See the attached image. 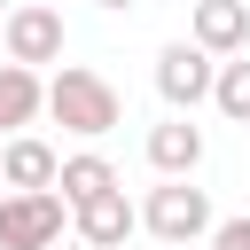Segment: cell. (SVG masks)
<instances>
[{
	"label": "cell",
	"mask_w": 250,
	"mask_h": 250,
	"mask_svg": "<svg viewBox=\"0 0 250 250\" xmlns=\"http://www.w3.org/2000/svg\"><path fill=\"white\" fill-rule=\"evenodd\" d=\"M62 133H78V141H102V133H117L125 125V102H117V86L102 78V70H86V62H62L55 78H47V102H39Z\"/></svg>",
	"instance_id": "cell-1"
},
{
	"label": "cell",
	"mask_w": 250,
	"mask_h": 250,
	"mask_svg": "<svg viewBox=\"0 0 250 250\" xmlns=\"http://www.w3.org/2000/svg\"><path fill=\"white\" fill-rule=\"evenodd\" d=\"M62 219H70V203L55 188H8L0 195V250H47V242H62Z\"/></svg>",
	"instance_id": "cell-2"
},
{
	"label": "cell",
	"mask_w": 250,
	"mask_h": 250,
	"mask_svg": "<svg viewBox=\"0 0 250 250\" xmlns=\"http://www.w3.org/2000/svg\"><path fill=\"white\" fill-rule=\"evenodd\" d=\"M62 8H47V0H23V8H8L0 16V47H8V62H23V70H39V62H62Z\"/></svg>",
	"instance_id": "cell-3"
},
{
	"label": "cell",
	"mask_w": 250,
	"mask_h": 250,
	"mask_svg": "<svg viewBox=\"0 0 250 250\" xmlns=\"http://www.w3.org/2000/svg\"><path fill=\"white\" fill-rule=\"evenodd\" d=\"M141 227H148L156 242H203V234H211V195L188 188V180H164V188H148Z\"/></svg>",
	"instance_id": "cell-4"
},
{
	"label": "cell",
	"mask_w": 250,
	"mask_h": 250,
	"mask_svg": "<svg viewBox=\"0 0 250 250\" xmlns=\"http://www.w3.org/2000/svg\"><path fill=\"white\" fill-rule=\"evenodd\" d=\"M211 70H219V55H203L195 39H172V47L156 55V94L188 117L195 102H211Z\"/></svg>",
	"instance_id": "cell-5"
},
{
	"label": "cell",
	"mask_w": 250,
	"mask_h": 250,
	"mask_svg": "<svg viewBox=\"0 0 250 250\" xmlns=\"http://www.w3.org/2000/svg\"><path fill=\"white\" fill-rule=\"evenodd\" d=\"M70 227H78V242H86V250H125V234L141 227V211L125 203V188H102V195L70 203Z\"/></svg>",
	"instance_id": "cell-6"
},
{
	"label": "cell",
	"mask_w": 250,
	"mask_h": 250,
	"mask_svg": "<svg viewBox=\"0 0 250 250\" xmlns=\"http://www.w3.org/2000/svg\"><path fill=\"white\" fill-rule=\"evenodd\" d=\"M188 39H195L203 55H242V47H250V0H195Z\"/></svg>",
	"instance_id": "cell-7"
},
{
	"label": "cell",
	"mask_w": 250,
	"mask_h": 250,
	"mask_svg": "<svg viewBox=\"0 0 250 250\" xmlns=\"http://www.w3.org/2000/svg\"><path fill=\"white\" fill-rule=\"evenodd\" d=\"M148 164H156L164 180H188V172L203 164V125H188V117L148 125Z\"/></svg>",
	"instance_id": "cell-8"
},
{
	"label": "cell",
	"mask_w": 250,
	"mask_h": 250,
	"mask_svg": "<svg viewBox=\"0 0 250 250\" xmlns=\"http://www.w3.org/2000/svg\"><path fill=\"white\" fill-rule=\"evenodd\" d=\"M55 148L39 141V133H8V148H0V188H55Z\"/></svg>",
	"instance_id": "cell-9"
},
{
	"label": "cell",
	"mask_w": 250,
	"mask_h": 250,
	"mask_svg": "<svg viewBox=\"0 0 250 250\" xmlns=\"http://www.w3.org/2000/svg\"><path fill=\"white\" fill-rule=\"evenodd\" d=\"M39 102H47V78L23 62H0V133H23L39 117Z\"/></svg>",
	"instance_id": "cell-10"
},
{
	"label": "cell",
	"mask_w": 250,
	"mask_h": 250,
	"mask_svg": "<svg viewBox=\"0 0 250 250\" xmlns=\"http://www.w3.org/2000/svg\"><path fill=\"white\" fill-rule=\"evenodd\" d=\"M102 188H117V164H109V156L78 148V156L55 164V195H62V203H86V195H102Z\"/></svg>",
	"instance_id": "cell-11"
},
{
	"label": "cell",
	"mask_w": 250,
	"mask_h": 250,
	"mask_svg": "<svg viewBox=\"0 0 250 250\" xmlns=\"http://www.w3.org/2000/svg\"><path fill=\"white\" fill-rule=\"evenodd\" d=\"M211 102H219V117L250 125V47H242V55H227V62L211 70Z\"/></svg>",
	"instance_id": "cell-12"
},
{
	"label": "cell",
	"mask_w": 250,
	"mask_h": 250,
	"mask_svg": "<svg viewBox=\"0 0 250 250\" xmlns=\"http://www.w3.org/2000/svg\"><path fill=\"white\" fill-rule=\"evenodd\" d=\"M94 8H109V16H125V8H133V0H94Z\"/></svg>",
	"instance_id": "cell-13"
},
{
	"label": "cell",
	"mask_w": 250,
	"mask_h": 250,
	"mask_svg": "<svg viewBox=\"0 0 250 250\" xmlns=\"http://www.w3.org/2000/svg\"><path fill=\"white\" fill-rule=\"evenodd\" d=\"M47 250H86V242H47Z\"/></svg>",
	"instance_id": "cell-14"
},
{
	"label": "cell",
	"mask_w": 250,
	"mask_h": 250,
	"mask_svg": "<svg viewBox=\"0 0 250 250\" xmlns=\"http://www.w3.org/2000/svg\"><path fill=\"white\" fill-rule=\"evenodd\" d=\"M164 250H195V242H164Z\"/></svg>",
	"instance_id": "cell-15"
},
{
	"label": "cell",
	"mask_w": 250,
	"mask_h": 250,
	"mask_svg": "<svg viewBox=\"0 0 250 250\" xmlns=\"http://www.w3.org/2000/svg\"><path fill=\"white\" fill-rule=\"evenodd\" d=\"M0 16H8V0H0Z\"/></svg>",
	"instance_id": "cell-16"
},
{
	"label": "cell",
	"mask_w": 250,
	"mask_h": 250,
	"mask_svg": "<svg viewBox=\"0 0 250 250\" xmlns=\"http://www.w3.org/2000/svg\"><path fill=\"white\" fill-rule=\"evenodd\" d=\"M242 133H250V125H242Z\"/></svg>",
	"instance_id": "cell-17"
},
{
	"label": "cell",
	"mask_w": 250,
	"mask_h": 250,
	"mask_svg": "<svg viewBox=\"0 0 250 250\" xmlns=\"http://www.w3.org/2000/svg\"><path fill=\"white\" fill-rule=\"evenodd\" d=\"M0 195H8V188H0Z\"/></svg>",
	"instance_id": "cell-18"
}]
</instances>
